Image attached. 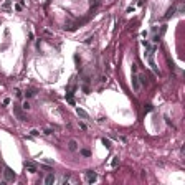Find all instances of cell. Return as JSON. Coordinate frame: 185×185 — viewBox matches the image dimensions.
I'll list each match as a JSON object with an SVG mask.
<instances>
[{"mask_svg":"<svg viewBox=\"0 0 185 185\" xmlns=\"http://www.w3.org/2000/svg\"><path fill=\"white\" fill-rule=\"evenodd\" d=\"M4 175H5V180H7V182H13V180H15V177H17L15 172H13L12 169H5L4 170Z\"/></svg>","mask_w":185,"mask_h":185,"instance_id":"6da1fadb","label":"cell"},{"mask_svg":"<svg viewBox=\"0 0 185 185\" xmlns=\"http://www.w3.org/2000/svg\"><path fill=\"white\" fill-rule=\"evenodd\" d=\"M13 112H15V116L20 119V121H25V119H27V117H25V114L22 112V111H20V107L15 106V104H13Z\"/></svg>","mask_w":185,"mask_h":185,"instance_id":"7a4b0ae2","label":"cell"},{"mask_svg":"<svg viewBox=\"0 0 185 185\" xmlns=\"http://www.w3.org/2000/svg\"><path fill=\"white\" fill-rule=\"evenodd\" d=\"M96 178H98V175H96L94 172H91V170H88V172H86V180L89 182V183L96 182Z\"/></svg>","mask_w":185,"mask_h":185,"instance_id":"3957f363","label":"cell"},{"mask_svg":"<svg viewBox=\"0 0 185 185\" xmlns=\"http://www.w3.org/2000/svg\"><path fill=\"white\" fill-rule=\"evenodd\" d=\"M23 165H25V169H27L28 172H32V173H35V172H36V165L33 164V162H25Z\"/></svg>","mask_w":185,"mask_h":185,"instance_id":"277c9868","label":"cell"},{"mask_svg":"<svg viewBox=\"0 0 185 185\" xmlns=\"http://www.w3.org/2000/svg\"><path fill=\"white\" fill-rule=\"evenodd\" d=\"M55 173H53V172H50V173H48V175H46V177H45V183H46V185H51V183H53V182H55Z\"/></svg>","mask_w":185,"mask_h":185,"instance_id":"5b68a950","label":"cell"},{"mask_svg":"<svg viewBox=\"0 0 185 185\" xmlns=\"http://www.w3.org/2000/svg\"><path fill=\"white\" fill-rule=\"evenodd\" d=\"M68 149L73 150V152L78 150V142H76V141H70V142H68Z\"/></svg>","mask_w":185,"mask_h":185,"instance_id":"8992f818","label":"cell"},{"mask_svg":"<svg viewBox=\"0 0 185 185\" xmlns=\"http://www.w3.org/2000/svg\"><path fill=\"white\" fill-rule=\"evenodd\" d=\"M76 112H78V116H79V117L88 119V112H86V111H83V109H79V107H78V109H76Z\"/></svg>","mask_w":185,"mask_h":185,"instance_id":"52a82bcc","label":"cell"},{"mask_svg":"<svg viewBox=\"0 0 185 185\" xmlns=\"http://www.w3.org/2000/svg\"><path fill=\"white\" fill-rule=\"evenodd\" d=\"M132 84H134V89H139V81H137V76H132Z\"/></svg>","mask_w":185,"mask_h":185,"instance_id":"ba28073f","label":"cell"},{"mask_svg":"<svg viewBox=\"0 0 185 185\" xmlns=\"http://www.w3.org/2000/svg\"><path fill=\"white\" fill-rule=\"evenodd\" d=\"M102 144H104V146H106L107 149H109V147H111V141H109V139H106V137L102 139Z\"/></svg>","mask_w":185,"mask_h":185,"instance_id":"9c48e42d","label":"cell"},{"mask_svg":"<svg viewBox=\"0 0 185 185\" xmlns=\"http://www.w3.org/2000/svg\"><path fill=\"white\" fill-rule=\"evenodd\" d=\"M111 165H112V167H117L119 165V159L114 157V159H112V162H111Z\"/></svg>","mask_w":185,"mask_h":185,"instance_id":"30bf717a","label":"cell"},{"mask_svg":"<svg viewBox=\"0 0 185 185\" xmlns=\"http://www.w3.org/2000/svg\"><path fill=\"white\" fill-rule=\"evenodd\" d=\"M137 79H141V83H142V84H147V78H146L144 75H142V76H139Z\"/></svg>","mask_w":185,"mask_h":185,"instance_id":"8fae6325","label":"cell"},{"mask_svg":"<svg viewBox=\"0 0 185 185\" xmlns=\"http://www.w3.org/2000/svg\"><path fill=\"white\" fill-rule=\"evenodd\" d=\"M173 12H175V10H173V8H170L169 12H167V13H165V18H169V17H170V15H173Z\"/></svg>","mask_w":185,"mask_h":185,"instance_id":"7c38bea8","label":"cell"},{"mask_svg":"<svg viewBox=\"0 0 185 185\" xmlns=\"http://www.w3.org/2000/svg\"><path fill=\"white\" fill-rule=\"evenodd\" d=\"M33 94H35V93H33V91H32V89H28V91H27V98H32V96H33Z\"/></svg>","mask_w":185,"mask_h":185,"instance_id":"4fadbf2b","label":"cell"},{"mask_svg":"<svg viewBox=\"0 0 185 185\" xmlns=\"http://www.w3.org/2000/svg\"><path fill=\"white\" fill-rule=\"evenodd\" d=\"M22 107H23V109H30V104H28V101H25V102H23V106H22Z\"/></svg>","mask_w":185,"mask_h":185,"instance_id":"5bb4252c","label":"cell"},{"mask_svg":"<svg viewBox=\"0 0 185 185\" xmlns=\"http://www.w3.org/2000/svg\"><path fill=\"white\" fill-rule=\"evenodd\" d=\"M81 154H83V155H86V157H88V155H89V150H88V149H83V150H81Z\"/></svg>","mask_w":185,"mask_h":185,"instance_id":"9a60e30c","label":"cell"},{"mask_svg":"<svg viewBox=\"0 0 185 185\" xmlns=\"http://www.w3.org/2000/svg\"><path fill=\"white\" fill-rule=\"evenodd\" d=\"M4 8H10V0H7V2L4 4Z\"/></svg>","mask_w":185,"mask_h":185,"instance_id":"2e32d148","label":"cell"},{"mask_svg":"<svg viewBox=\"0 0 185 185\" xmlns=\"http://www.w3.org/2000/svg\"><path fill=\"white\" fill-rule=\"evenodd\" d=\"M38 134H40V132H38L36 129H33V131H32V136H38Z\"/></svg>","mask_w":185,"mask_h":185,"instance_id":"e0dca14e","label":"cell"},{"mask_svg":"<svg viewBox=\"0 0 185 185\" xmlns=\"http://www.w3.org/2000/svg\"><path fill=\"white\" fill-rule=\"evenodd\" d=\"M0 173H2V172H0Z\"/></svg>","mask_w":185,"mask_h":185,"instance_id":"ac0fdd59","label":"cell"}]
</instances>
